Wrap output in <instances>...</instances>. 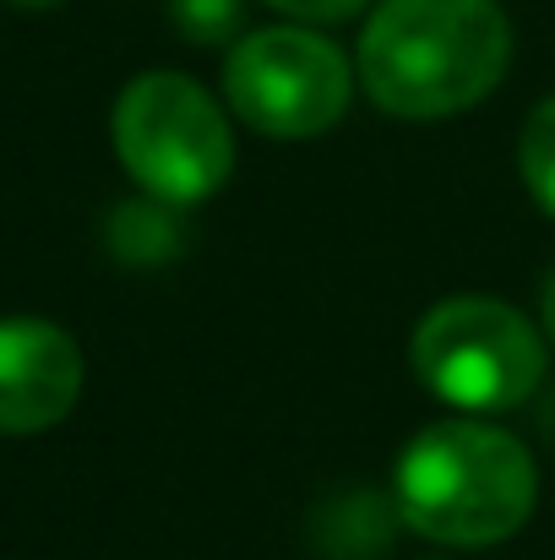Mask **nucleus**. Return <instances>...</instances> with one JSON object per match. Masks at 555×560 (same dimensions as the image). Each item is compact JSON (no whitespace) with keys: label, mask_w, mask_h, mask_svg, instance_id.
Masks as SVG:
<instances>
[{"label":"nucleus","mask_w":555,"mask_h":560,"mask_svg":"<svg viewBox=\"0 0 555 560\" xmlns=\"http://www.w3.org/2000/svg\"><path fill=\"white\" fill-rule=\"evenodd\" d=\"M512 60L496 0H381L360 33V82L403 120H441L479 104Z\"/></svg>","instance_id":"obj_1"},{"label":"nucleus","mask_w":555,"mask_h":560,"mask_svg":"<svg viewBox=\"0 0 555 560\" xmlns=\"http://www.w3.org/2000/svg\"><path fill=\"white\" fill-rule=\"evenodd\" d=\"M545 338L555 343V267H551V278H545Z\"/></svg>","instance_id":"obj_11"},{"label":"nucleus","mask_w":555,"mask_h":560,"mask_svg":"<svg viewBox=\"0 0 555 560\" xmlns=\"http://www.w3.org/2000/svg\"><path fill=\"white\" fill-rule=\"evenodd\" d=\"M234 115L267 137H322L349 109V60L305 27H256L223 60Z\"/></svg>","instance_id":"obj_5"},{"label":"nucleus","mask_w":555,"mask_h":560,"mask_svg":"<svg viewBox=\"0 0 555 560\" xmlns=\"http://www.w3.org/2000/svg\"><path fill=\"white\" fill-rule=\"evenodd\" d=\"M518 164H523V180L534 190V201L555 218V98H545V104L529 115Z\"/></svg>","instance_id":"obj_8"},{"label":"nucleus","mask_w":555,"mask_h":560,"mask_svg":"<svg viewBox=\"0 0 555 560\" xmlns=\"http://www.w3.org/2000/svg\"><path fill=\"white\" fill-rule=\"evenodd\" d=\"M267 5H278V11H289L300 22H344V16L366 11L370 0H267Z\"/></svg>","instance_id":"obj_10"},{"label":"nucleus","mask_w":555,"mask_h":560,"mask_svg":"<svg viewBox=\"0 0 555 560\" xmlns=\"http://www.w3.org/2000/svg\"><path fill=\"white\" fill-rule=\"evenodd\" d=\"M16 5H33L38 11V5H55V0H16Z\"/></svg>","instance_id":"obj_12"},{"label":"nucleus","mask_w":555,"mask_h":560,"mask_svg":"<svg viewBox=\"0 0 555 560\" xmlns=\"http://www.w3.org/2000/svg\"><path fill=\"white\" fill-rule=\"evenodd\" d=\"M540 479L518 435L479 419L425 424L392 479L397 517L436 545H501L534 512Z\"/></svg>","instance_id":"obj_2"},{"label":"nucleus","mask_w":555,"mask_h":560,"mask_svg":"<svg viewBox=\"0 0 555 560\" xmlns=\"http://www.w3.org/2000/svg\"><path fill=\"white\" fill-rule=\"evenodd\" d=\"M115 153L153 201L190 207L229 180L234 137L190 77L148 71L115 104Z\"/></svg>","instance_id":"obj_3"},{"label":"nucleus","mask_w":555,"mask_h":560,"mask_svg":"<svg viewBox=\"0 0 555 560\" xmlns=\"http://www.w3.org/2000/svg\"><path fill=\"white\" fill-rule=\"evenodd\" d=\"M82 397V354L66 327L38 316L0 322V435H38Z\"/></svg>","instance_id":"obj_6"},{"label":"nucleus","mask_w":555,"mask_h":560,"mask_svg":"<svg viewBox=\"0 0 555 560\" xmlns=\"http://www.w3.org/2000/svg\"><path fill=\"white\" fill-rule=\"evenodd\" d=\"M414 375L452 408L496 413L518 408L545 381L540 332L501 300L458 294L441 300L414 332Z\"/></svg>","instance_id":"obj_4"},{"label":"nucleus","mask_w":555,"mask_h":560,"mask_svg":"<svg viewBox=\"0 0 555 560\" xmlns=\"http://www.w3.org/2000/svg\"><path fill=\"white\" fill-rule=\"evenodd\" d=\"M170 22L190 44H223V38L240 33L245 5L240 0H170Z\"/></svg>","instance_id":"obj_9"},{"label":"nucleus","mask_w":555,"mask_h":560,"mask_svg":"<svg viewBox=\"0 0 555 560\" xmlns=\"http://www.w3.org/2000/svg\"><path fill=\"white\" fill-rule=\"evenodd\" d=\"M170 201H126L115 218H109V245L115 256L126 261H159V256H175V223L164 218Z\"/></svg>","instance_id":"obj_7"}]
</instances>
